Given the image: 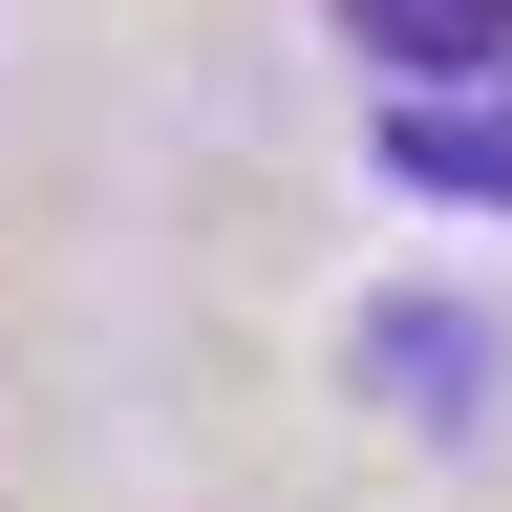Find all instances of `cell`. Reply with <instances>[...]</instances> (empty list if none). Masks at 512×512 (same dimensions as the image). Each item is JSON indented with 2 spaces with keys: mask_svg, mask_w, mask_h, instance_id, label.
<instances>
[{
  "mask_svg": "<svg viewBox=\"0 0 512 512\" xmlns=\"http://www.w3.org/2000/svg\"><path fill=\"white\" fill-rule=\"evenodd\" d=\"M342 43L384 86H470V64H512V0H342Z\"/></svg>",
  "mask_w": 512,
  "mask_h": 512,
  "instance_id": "7a4b0ae2",
  "label": "cell"
},
{
  "mask_svg": "<svg viewBox=\"0 0 512 512\" xmlns=\"http://www.w3.org/2000/svg\"><path fill=\"white\" fill-rule=\"evenodd\" d=\"M406 342H384V384L406 406H491V342H470V299H384Z\"/></svg>",
  "mask_w": 512,
  "mask_h": 512,
  "instance_id": "3957f363",
  "label": "cell"
},
{
  "mask_svg": "<svg viewBox=\"0 0 512 512\" xmlns=\"http://www.w3.org/2000/svg\"><path fill=\"white\" fill-rule=\"evenodd\" d=\"M384 171L406 192H470V214H512V86L470 64V86H384Z\"/></svg>",
  "mask_w": 512,
  "mask_h": 512,
  "instance_id": "6da1fadb",
  "label": "cell"
}]
</instances>
